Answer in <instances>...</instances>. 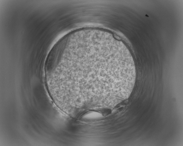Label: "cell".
<instances>
[{"label":"cell","instance_id":"cell-1","mask_svg":"<svg viewBox=\"0 0 183 146\" xmlns=\"http://www.w3.org/2000/svg\"><path fill=\"white\" fill-rule=\"evenodd\" d=\"M127 72L119 47L109 34L87 33L71 40L60 76L68 96L91 105L116 102Z\"/></svg>","mask_w":183,"mask_h":146}]
</instances>
